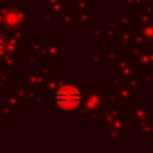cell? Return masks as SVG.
<instances>
[{"label":"cell","instance_id":"cell-2","mask_svg":"<svg viewBox=\"0 0 153 153\" xmlns=\"http://www.w3.org/2000/svg\"><path fill=\"white\" fill-rule=\"evenodd\" d=\"M2 48H3V41L0 39V50H2Z\"/></svg>","mask_w":153,"mask_h":153},{"label":"cell","instance_id":"cell-1","mask_svg":"<svg viewBox=\"0 0 153 153\" xmlns=\"http://www.w3.org/2000/svg\"><path fill=\"white\" fill-rule=\"evenodd\" d=\"M54 101L60 110L72 111L75 108H78L81 102V92L74 86H63L56 92Z\"/></svg>","mask_w":153,"mask_h":153}]
</instances>
